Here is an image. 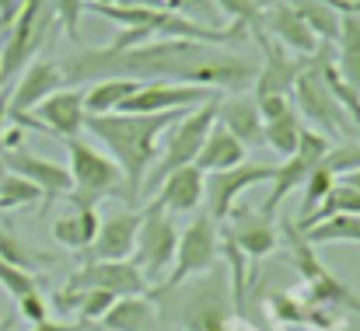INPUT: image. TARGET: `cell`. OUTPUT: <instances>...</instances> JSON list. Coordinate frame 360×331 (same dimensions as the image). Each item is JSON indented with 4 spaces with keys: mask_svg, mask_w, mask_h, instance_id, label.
I'll list each match as a JSON object with an SVG mask.
<instances>
[{
    "mask_svg": "<svg viewBox=\"0 0 360 331\" xmlns=\"http://www.w3.org/2000/svg\"><path fill=\"white\" fill-rule=\"evenodd\" d=\"M63 84H91L102 77H129V81H172L196 84L210 91H248L255 81V60L224 49L217 42L196 39H147L140 46H98L77 49L60 60Z\"/></svg>",
    "mask_w": 360,
    "mask_h": 331,
    "instance_id": "6da1fadb",
    "label": "cell"
},
{
    "mask_svg": "<svg viewBox=\"0 0 360 331\" xmlns=\"http://www.w3.org/2000/svg\"><path fill=\"white\" fill-rule=\"evenodd\" d=\"M179 115L182 112H158V115L112 112V115H88L84 119V129L95 140H102L109 157L120 164L122 199L129 206H136V199L143 196V178L161 154V136Z\"/></svg>",
    "mask_w": 360,
    "mask_h": 331,
    "instance_id": "7a4b0ae2",
    "label": "cell"
},
{
    "mask_svg": "<svg viewBox=\"0 0 360 331\" xmlns=\"http://www.w3.org/2000/svg\"><path fill=\"white\" fill-rule=\"evenodd\" d=\"M207 276V272H203ZM158 293V318L182 331H231V293L228 283L217 276L186 279L179 286L154 290Z\"/></svg>",
    "mask_w": 360,
    "mask_h": 331,
    "instance_id": "3957f363",
    "label": "cell"
},
{
    "mask_svg": "<svg viewBox=\"0 0 360 331\" xmlns=\"http://www.w3.org/2000/svg\"><path fill=\"white\" fill-rule=\"evenodd\" d=\"M217 105H221V98L210 95V98L200 102L196 109H186L165 129V136H161V154H158V161L150 164V171H147V178H143V192H154L172 171H179V168H186V164L196 161V154H200L207 133H210L214 122H217Z\"/></svg>",
    "mask_w": 360,
    "mask_h": 331,
    "instance_id": "277c9868",
    "label": "cell"
},
{
    "mask_svg": "<svg viewBox=\"0 0 360 331\" xmlns=\"http://www.w3.org/2000/svg\"><path fill=\"white\" fill-rule=\"evenodd\" d=\"M63 147H67V157H70L67 171H70V182H74V189L67 192L70 203L98 206L109 196H120L122 199V171L109 154H102L95 143H88L81 136L63 140Z\"/></svg>",
    "mask_w": 360,
    "mask_h": 331,
    "instance_id": "5b68a950",
    "label": "cell"
},
{
    "mask_svg": "<svg viewBox=\"0 0 360 331\" xmlns=\"http://www.w3.org/2000/svg\"><path fill=\"white\" fill-rule=\"evenodd\" d=\"M56 25L49 0H21V11L14 14L7 28V42L0 49V88H11V81L42 53V42L49 39V28Z\"/></svg>",
    "mask_w": 360,
    "mask_h": 331,
    "instance_id": "8992f818",
    "label": "cell"
},
{
    "mask_svg": "<svg viewBox=\"0 0 360 331\" xmlns=\"http://www.w3.org/2000/svg\"><path fill=\"white\" fill-rule=\"evenodd\" d=\"M287 237H290V265L297 269V279H301V293L297 297L304 304H319V307H336V311L360 314V297L319 262L315 248L297 234V227L287 223Z\"/></svg>",
    "mask_w": 360,
    "mask_h": 331,
    "instance_id": "52a82bcc",
    "label": "cell"
},
{
    "mask_svg": "<svg viewBox=\"0 0 360 331\" xmlns=\"http://www.w3.org/2000/svg\"><path fill=\"white\" fill-rule=\"evenodd\" d=\"M290 102L297 115H304L319 133H326L329 140H340L343 133H354L350 119H347V109L340 105L336 91L329 88L326 74H322V63L319 56H308L304 70L297 74L294 88H290Z\"/></svg>",
    "mask_w": 360,
    "mask_h": 331,
    "instance_id": "ba28073f",
    "label": "cell"
},
{
    "mask_svg": "<svg viewBox=\"0 0 360 331\" xmlns=\"http://www.w3.org/2000/svg\"><path fill=\"white\" fill-rule=\"evenodd\" d=\"M175 248H179V227L172 220V213H165L161 206H147L143 210V220L136 230V244H133V255H136V269L140 276L147 279V286H161L165 276L172 272V262H175Z\"/></svg>",
    "mask_w": 360,
    "mask_h": 331,
    "instance_id": "9c48e42d",
    "label": "cell"
},
{
    "mask_svg": "<svg viewBox=\"0 0 360 331\" xmlns=\"http://www.w3.org/2000/svg\"><path fill=\"white\" fill-rule=\"evenodd\" d=\"M7 119L18 126V129H39V133H49L53 140H70V136H81L84 133V91L81 88H60L53 95H46L32 112H7Z\"/></svg>",
    "mask_w": 360,
    "mask_h": 331,
    "instance_id": "30bf717a",
    "label": "cell"
},
{
    "mask_svg": "<svg viewBox=\"0 0 360 331\" xmlns=\"http://www.w3.org/2000/svg\"><path fill=\"white\" fill-rule=\"evenodd\" d=\"M221 258V237H217V220L210 213L196 217L182 234H179V248H175V262H172V272L165 276L161 286L154 290H165V286H179L193 276H203L217 265Z\"/></svg>",
    "mask_w": 360,
    "mask_h": 331,
    "instance_id": "8fae6325",
    "label": "cell"
},
{
    "mask_svg": "<svg viewBox=\"0 0 360 331\" xmlns=\"http://www.w3.org/2000/svg\"><path fill=\"white\" fill-rule=\"evenodd\" d=\"M333 147V140L326 136V133H319V129H304L301 133V140H297V150L290 154V157H283V164L280 168H273V175H269V199L259 206L266 217H273L276 220V210H280V203L294 192V189H301L304 185V178L311 175V168L326 157V150Z\"/></svg>",
    "mask_w": 360,
    "mask_h": 331,
    "instance_id": "7c38bea8",
    "label": "cell"
},
{
    "mask_svg": "<svg viewBox=\"0 0 360 331\" xmlns=\"http://www.w3.org/2000/svg\"><path fill=\"white\" fill-rule=\"evenodd\" d=\"M273 168L266 164H235V168H221V171H207L203 175V203H207V213L217 223L228 220L231 206L241 203V196L262 182H269Z\"/></svg>",
    "mask_w": 360,
    "mask_h": 331,
    "instance_id": "4fadbf2b",
    "label": "cell"
},
{
    "mask_svg": "<svg viewBox=\"0 0 360 331\" xmlns=\"http://www.w3.org/2000/svg\"><path fill=\"white\" fill-rule=\"evenodd\" d=\"M255 42H259V49H262V63H255V81H252V95L255 98H262V95H290V88H294V81H297V74L304 70V63H308V56H297V53H290V49H283L276 39H269L262 28H255V32H248Z\"/></svg>",
    "mask_w": 360,
    "mask_h": 331,
    "instance_id": "5bb4252c",
    "label": "cell"
},
{
    "mask_svg": "<svg viewBox=\"0 0 360 331\" xmlns=\"http://www.w3.org/2000/svg\"><path fill=\"white\" fill-rule=\"evenodd\" d=\"M67 290H105L112 297H140L147 293V279L140 276V269L122 258V262H105V258H91L84 269H77L67 279Z\"/></svg>",
    "mask_w": 360,
    "mask_h": 331,
    "instance_id": "9a60e30c",
    "label": "cell"
},
{
    "mask_svg": "<svg viewBox=\"0 0 360 331\" xmlns=\"http://www.w3.org/2000/svg\"><path fill=\"white\" fill-rule=\"evenodd\" d=\"M214 91L210 88H196V84H172V81H147L140 84L120 112L129 115H158V112H186L196 109L200 102H207Z\"/></svg>",
    "mask_w": 360,
    "mask_h": 331,
    "instance_id": "2e32d148",
    "label": "cell"
},
{
    "mask_svg": "<svg viewBox=\"0 0 360 331\" xmlns=\"http://www.w3.org/2000/svg\"><path fill=\"white\" fill-rule=\"evenodd\" d=\"M0 164H4L7 171L28 178L32 185H39V192H42V206H49L53 199H60V196H67V192L74 189L67 164L46 161V157H39V154H32V150H25V147L0 150Z\"/></svg>",
    "mask_w": 360,
    "mask_h": 331,
    "instance_id": "e0dca14e",
    "label": "cell"
},
{
    "mask_svg": "<svg viewBox=\"0 0 360 331\" xmlns=\"http://www.w3.org/2000/svg\"><path fill=\"white\" fill-rule=\"evenodd\" d=\"M14 81H18V84L7 88V112H11V115H14V112H32L46 95L67 88V84H63L60 60H53V56H35Z\"/></svg>",
    "mask_w": 360,
    "mask_h": 331,
    "instance_id": "ac0fdd59",
    "label": "cell"
},
{
    "mask_svg": "<svg viewBox=\"0 0 360 331\" xmlns=\"http://www.w3.org/2000/svg\"><path fill=\"white\" fill-rule=\"evenodd\" d=\"M224 223H228L224 234L238 244L252 262L266 258L276 248V223H273V217H266L262 210H248V206L235 203Z\"/></svg>",
    "mask_w": 360,
    "mask_h": 331,
    "instance_id": "d6986e66",
    "label": "cell"
},
{
    "mask_svg": "<svg viewBox=\"0 0 360 331\" xmlns=\"http://www.w3.org/2000/svg\"><path fill=\"white\" fill-rule=\"evenodd\" d=\"M140 220H143V210H136V206H126V210H116V213L102 217V220H98V234H95L88 255H91V258H105V262L129 258V251H133V244H136Z\"/></svg>",
    "mask_w": 360,
    "mask_h": 331,
    "instance_id": "ffe728a7",
    "label": "cell"
},
{
    "mask_svg": "<svg viewBox=\"0 0 360 331\" xmlns=\"http://www.w3.org/2000/svg\"><path fill=\"white\" fill-rule=\"evenodd\" d=\"M262 32L269 39H276L283 49L297 53V56H315L319 46H322L315 39V32L301 21V14L294 11L290 0H276L269 11H262Z\"/></svg>",
    "mask_w": 360,
    "mask_h": 331,
    "instance_id": "44dd1931",
    "label": "cell"
},
{
    "mask_svg": "<svg viewBox=\"0 0 360 331\" xmlns=\"http://www.w3.org/2000/svg\"><path fill=\"white\" fill-rule=\"evenodd\" d=\"M154 206H161L165 213H196L203 203V171L196 164H186L179 171H172L158 189H154Z\"/></svg>",
    "mask_w": 360,
    "mask_h": 331,
    "instance_id": "7402d4cb",
    "label": "cell"
},
{
    "mask_svg": "<svg viewBox=\"0 0 360 331\" xmlns=\"http://www.w3.org/2000/svg\"><path fill=\"white\" fill-rule=\"evenodd\" d=\"M217 122L235 136L241 140V147H262V115H259V105L252 95L245 91H235L231 98H224L217 105Z\"/></svg>",
    "mask_w": 360,
    "mask_h": 331,
    "instance_id": "603a6c76",
    "label": "cell"
},
{
    "mask_svg": "<svg viewBox=\"0 0 360 331\" xmlns=\"http://www.w3.org/2000/svg\"><path fill=\"white\" fill-rule=\"evenodd\" d=\"M158 304L140 293V297H116V304L102 314V328L105 331H154L158 328Z\"/></svg>",
    "mask_w": 360,
    "mask_h": 331,
    "instance_id": "cb8c5ba5",
    "label": "cell"
},
{
    "mask_svg": "<svg viewBox=\"0 0 360 331\" xmlns=\"http://www.w3.org/2000/svg\"><path fill=\"white\" fill-rule=\"evenodd\" d=\"M70 206H74V213L53 223V241L67 251H88L98 234V220H102L98 206H91V203H70Z\"/></svg>",
    "mask_w": 360,
    "mask_h": 331,
    "instance_id": "d4e9b609",
    "label": "cell"
},
{
    "mask_svg": "<svg viewBox=\"0 0 360 331\" xmlns=\"http://www.w3.org/2000/svg\"><path fill=\"white\" fill-rule=\"evenodd\" d=\"M245 161V147H241V140H235L221 122H214V129L207 133V140H203V147H200V154H196V168L207 175V171H221V168H235Z\"/></svg>",
    "mask_w": 360,
    "mask_h": 331,
    "instance_id": "484cf974",
    "label": "cell"
},
{
    "mask_svg": "<svg viewBox=\"0 0 360 331\" xmlns=\"http://www.w3.org/2000/svg\"><path fill=\"white\" fill-rule=\"evenodd\" d=\"M336 74L343 84H350L360 91V14L347 11L343 25H340V39H336Z\"/></svg>",
    "mask_w": 360,
    "mask_h": 331,
    "instance_id": "4316f807",
    "label": "cell"
},
{
    "mask_svg": "<svg viewBox=\"0 0 360 331\" xmlns=\"http://www.w3.org/2000/svg\"><path fill=\"white\" fill-rule=\"evenodd\" d=\"M143 81H129V77H102L91 81V88L84 91V112L88 115H112L122 109V102L140 88Z\"/></svg>",
    "mask_w": 360,
    "mask_h": 331,
    "instance_id": "83f0119b",
    "label": "cell"
},
{
    "mask_svg": "<svg viewBox=\"0 0 360 331\" xmlns=\"http://www.w3.org/2000/svg\"><path fill=\"white\" fill-rule=\"evenodd\" d=\"M294 11L301 14V21L315 32V39L322 46H336L340 39V25H343V11L333 0H290Z\"/></svg>",
    "mask_w": 360,
    "mask_h": 331,
    "instance_id": "f1b7e54d",
    "label": "cell"
},
{
    "mask_svg": "<svg viewBox=\"0 0 360 331\" xmlns=\"http://www.w3.org/2000/svg\"><path fill=\"white\" fill-rule=\"evenodd\" d=\"M311 248L319 244H360V217L350 213H333L319 223H308L304 230H297Z\"/></svg>",
    "mask_w": 360,
    "mask_h": 331,
    "instance_id": "f546056e",
    "label": "cell"
},
{
    "mask_svg": "<svg viewBox=\"0 0 360 331\" xmlns=\"http://www.w3.org/2000/svg\"><path fill=\"white\" fill-rule=\"evenodd\" d=\"M301 133H304L301 115H297V109H290V112H283V115H276V119H266L262 122V147H269L280 157H290L297 150Z\"/></svg>",
    "mask_w": 360,
    "mask_h": 331,
    "instance_id": "4dcf8cb0",
    "label": "cell"
},
{
    "mask_svg": "<svg viewBox=\"0 0 360 331\" xmlns=\"http://www.w3.org/2000/svg\"><path fill=\"white\" fill-rule=\"evenodd\" d=\"M333 213H350V217H360V189L347 185V182H336V185H333V192L322 199V206H319V210H315L304 223H297V230H304L308 223L326 220V217H333Z\"/></svg>",
    "mask_w": 360,
    "mask_h": 331,
    "instance_id": "1f68e13d",
    "label": "cell"
},
{
    "mask_svg": "<svg viewBox=\"0 0 360 331\" xmlns=\"http://www.w3.org/2000/svg\"><path fill=\"white\" fill-rule=\"evenodd\" d=\"M35 203H42L39 185H32L28 178H21L14 171H4V178H0V210L11 213V210H28Z\"/></svg>",
    "mask_w": 360,
    "mask_h": 331,
    "instance_id": "d6a6232c",
    "label": "cell"
},
{
    "mask_svg": "<svg viewBox=\"0 0 360 331\" xmlns=\"http://www.w3.org/2000/svg\"><path fill=\"white\" fill-rule=\"evenodd\" d=\"M336 182H340V178H336L322 161L311 168V175H308V178H304V185H301V189H304V199H301V220L297 223H304L315 210H319V206H322V199L333 192V185H336Z\"/></svg>",
    "mask_w": 360,
    "mask_h": 331,
    "instance_id": "836d02e7",
    "label": "cell"
},
{
    "mask_svg": "<svg viewBox=\"0 0 360 331\" xmlns=\"http://www.w3.org/2000/svg\"><path fill=\"white\" fill-rule=\"evenodd\" d=\"M0 258L4 262H11V265H18V269H25V272H39L49 258L46 255H39V251H32L25 241H18L11 230H4L0 227Z\"/></svg>",
    "mask_w": 360,
    "mask_h": 331,
    "instance_id": "e575fe53",
    "label": "cell"
},
{
    "mask_svg": "<svg viewBox=\"0 0 360 331\" xmlns=\"http://www.w3.org/2000/svg\"><path fill=\"white\" fill-rule=\"evenodd\" d=\"M0 286L18 300V297H25V293H35V290L42 286V279H39L35 272H25V269H18V265H11V262L0 258Z\"/></svg>",
    "mask_w": 360,
    "mask_h": 331,
    "instance_id": "d590c367",
    "label": "cell"
},
{
    "mask_svg": "<svg viewBox=\"0 0 360 331\" xmlns=\"http://www.w3.org/2000/svg\"><path fill=\"white\" fill-rule=\"evenodd\" d=\"M56 25L67 32L70 42H81V14H84V0H49Z\"/></svg>",
    "mask_w": 360,
    "mask_h": 331,
    "instance_id": "8d00e7d4",
    "label": "cell"
},
{
    "mask_svg": "<svg viewBox=\"0 0 360 331\" xmlns=\"http://www.w3.org/2000/svg\"><path fill=\"white\" fill-rule=\"evenodd\" d=\"M165 7L182 14V18H193L200 25H217V18H221L214 0H165Z\"/></svg>",
    "mask_w": 360,
    "mask_h": 331,
    "instance_id": "74e56055",
    "label": "cell"
},
{
    "mask_svg": "<svg viewBox=\"0 0 360 331\" xmlns=\"http://www.w3.org/2000/svg\"><path fill=\"white\" fill-rule=\"evenodd\" d=\"M269 307H273V314H276L280 321H287V325H301V321H304V304H301L297 293H273V297H269Z\"/></svg>",
    "mask_w": 360,
    "mask_h": 331,
    "instance_id": "f35d334b",
    "label": "cell"
},
{
    "mask_svg": "<svg viewBox=\"0 0 360 331\" xmlns=\"http://www.w3.org/2000/svg\"><path fill=\"white\" fill-rule=\"evenodd\" d=\"M18 314H21V318H25L28 325H39V321H46V318H49V304H46L42 290L18 297Z\"/></svg>",
    "mask_w": 360,
    "mask_h": 331,
    "instance_id": "ab89813d",
    "label": "cell"
},
{
    "mask_svg": "<svg viewBox=\"0 0 360 331\" xmlns=\"http://www.w3.org/2000/svg\"><path fill=\"white\" fill-rule=\"evenodd\" d=\"M18 11H21V0H0V32L11 28V21H14Z\"/></svg>",
    "mask_w": 360,
    "mask_h": 331,
    "instance_id": "60d3db41",
    "label": "cell"
},
{
    "mask_svg": "<svg viewBox=\"0 0 360 331\" xmlns=\"http://www.w3.org/2000/svg\"><path fill=\"white\" fill-rule=\"evenodd\" d=\"M32 331H84V325L77 321V325H70V321H39V325H32Z\"/></svg>",
    "mask_w": 360,
    "mask_h": 331,
    "instance_id": "b9f144b4",
    "label": "cell"
},
{
    "mask_svg": "<svg viewBox=\"0 0 360 331\" xmlns=\"http://www.w3.org/2000/svg\"><path fill=\"white\" fill-rule=\"evenodd\" d=\"M4 133H7V88H0V150H4Z\"/></svg>",
    "mask_w": 360,
    "mask_h": 331,
    "instance_id": "7bdbcfd3",
    "label": "cell"
},
{
    "mask_svg": "<svg viewBox=\"0 0 360 331\" xmlns=\"http://www.w3.org/2000/svg\"><path fill=\"white\" fill-rule=\"evenodd\" d=\"M112 4H126V7H165V0H112Z\"/></svg>",
    "mask_w": 360,
    "mask_h": 331,
    "instance_id": "ee69618b",
    "label": "cell"
},
{
    "mask_svg": "<svg viewBox=\"0 0 360 331\" xmlns=\"http://www.w3.org/2000/svg\"><path fill=\"white\" fill-rule=\"evenodd\" d=\"M333 4H336V7L343 11V14H347V11H354V14H360V0H333Z\"/></svg>",
    "mask_w": 360,
    "mask_h": 331,
    "instance_id": "f6af8a7d",
    "label": "cell"
},
{
    "mask_svg": "<svg viewBox=\"0 0 360 331\" xmlns=\"http://www.w3.org/2000/svg\"><path fill=\"white\" fill-rule=\"evenodd\" d=\"M248 4H252V7H255V11L262 14V11H269V7H273L276 0H248Z\"/></svg>",
    "mask_w": 360,
    "mask_h": 331,
    "instance_id": "bcb514c9",
    "label": "cell"
},
{
    "mask_svg": "<svg viewBox=\"0 0 360 331\" xmlns=\"http://www.w3.org/2000/svg\"><path fill=\"white\" fill-rule=\"evenodd\" d=\"M343 182H347V185H354V189H360V168L357 171H350V175H343Z\"/></svg>",
    "mask_w": 360,
    "mask_h": 331,
    "instance_id": "7dc6e473",
    "label": "cell"
},
{
    "mask_svg": "<svg viewBox=\"0 0 360 331\" xmlns=\"http://www.w3.org/2000/svg\"><path fill=\"white\" fill-rule=\"evenodd\" d=\"M98 4H112V0H84V7H98Z\"/></svg>",
    "mask_w": 360,
    "mask_h": 331,
    "instance_id": "c3c4849f",
    "label": "cell"
},
{
    "mask_svg": "<svg viewBox=\"0 0 360 331\" xmlns=\"http://www.w3.org/2000/svg\"><path fill=\"white\" fill-rule=\"evenodd\" d=\"M11 328V321H7V318H4V321H0V331H7Z\"/></svg>",
    "mask_w": 360,
    "mask_h": 331,
    "instance_id": "681fc988",
    "label": "cell"
},
{
    "mask_svg": "<svg viewBox=\"0 0 360 331\" xmlns=\"http://www.w3.org/2000/svg\"><path fill=\"white\" fill-rule=\"evenodd\" d=\"M4 171H7V168H4V164H0V178H4Z\"/></svg>",
    "mask_w": 360,
    "mask_h": 331,
    "instance_id": "f907efd6",
    "label": "cell"
},
{
    "mask_svg": "<svg viewBox=\"0 0 360 331\" xmlns=\"http://www.w3.org/2000/svg\"><path fill=\"white\" fill-rule=\"evenodd\" d=\"M84 328H88V325H84Z\"/></svg>",
    "mask_w": 360,
    "mask_h": 331,
    "instance_id": "816d5d0a",
    "label": "cell"
}]
</instances>
